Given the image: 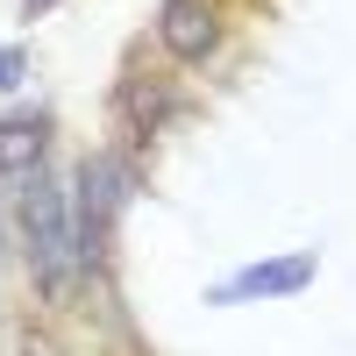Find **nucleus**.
<instances>
[{"instance_id":"4","label":"nucleus","mask_w":356,"mask_h":356,"mask_svg":"<svg viewBox=\"0 0 356 356\" xmlns=\"http://www.w3.org/2000/svg\"><path fill=\"white\" fill-rule=\"evenodd\" d=\"M314 285V257H271V264H250V271H235L214 300H285V292H307Z\"/></svg>"},{"instance_id":"7","label":"nucleus","mask_w":356,"mask_h":356,"mask_svg":"<svg viewBox=\"0 0 356 356\" xmlns=\"http://www.w3.org/2000/svg\"><path fill=\"white\" fill-rule=\"evenodd\" d=\"M22 356H57V349H22Z\"/></svg>"},{"instance_id":"1","label":"nucleus","mask_w":356,"mask_h":356,"mask_svg":"<svg viewBox=\"0 0 356 356\" xmlns=\"http://www.w3.org/2000/svg\"><path fill=\"white\" fill-rule=\"evenodd\" d=\"M22 243H29V271L57 307H72V292L86 278L79 264V228H72V186H57L50 171H36L22 186Z\"/></svg>"},{"instance_id":"3","label":"nucleus","mask_w":356,"mask_h":356,"mask_svg":"<svg viewBox=\"0 0 356 356\" xmlns=\"http://www.w3.org/2000/svg\"><path fill=\"white\" fill-rule=\"evenodd\" d=\"M43 157H50V122L43 114H8L0 122V186H29V178L43 171Z\"/></svg>"},{"instance_id":"5","label":"nucleus","mask_w":356,"mask_h":356,"mask_svg":"<svg viewBox=\"0 0 356 356\" xmlns=\"http://www.w3.org/2000/svg\"><path fill=\"white\" fill-rule=\"evenodd\" d=\"M157 36H164L171 57H207L214 50V8H207V0H164Z\"/></svg>"},{"instance_id":"8","label":"nucleus","mask_w":356,"mask_h":356,"mask_svg":"<svg viewBox=\"0 0 356 356\" xmlns=\"http://www.w3.org/2000/svg\"><path fill=\"white\" fill-rule=\"evenodd\" d=\"M36 8H50V0H29V15H36Z\"/></svg>"},{"instance_id":"6","label":"nucleus","mask_w":356,"mask_h":356,"mask_svg":"<svg viewBox=\"0 0 356 356\" xmlns=\"http://www.w3.org/2000/svg\"><path fill=\"white\" fill-rule=\"evenodd\" d=\"M22 72H29V57H22V50H0V86H15Z\"/></svg>"},{"instance_id":"2","label":"nucleus","mask_w":356,"mask_h":356,"mask_svg":"<svg viewBox=\"0 0 356 356\" xmlns=\"http://www.w3.org/2000/svg\"><path fill=\"white\" fill-rule=\"evenodd\" d=\"M122 193H129V178L114 157H86L79 178H72V228H79V264L93 271V264L107 257V221L122 214Z\"/></svg>"}]
</instances>
